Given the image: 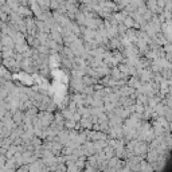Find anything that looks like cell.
<instances>
[{
  "instance_id": "cell-1",
  "label": "cell",
  "mask_w": 172,
  "mask_h": 172,
  "mask_svg": "<svg viewBox=\"0 0 172 172\" xmlns=\"http://www.w3.org/2000/svg\"><path fill=\"white\" fill-rule=\"evenodd\" d=\"M15 12H16L19 16H31V15H32V11H30V8L26 6H19Z\"/></svg>"
}]
</instances>
